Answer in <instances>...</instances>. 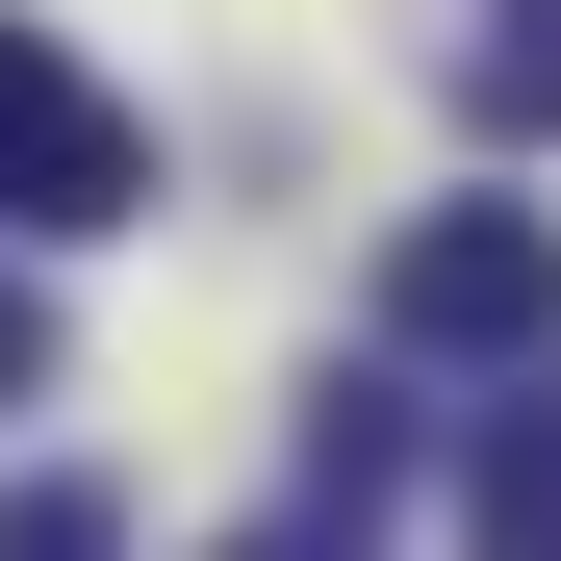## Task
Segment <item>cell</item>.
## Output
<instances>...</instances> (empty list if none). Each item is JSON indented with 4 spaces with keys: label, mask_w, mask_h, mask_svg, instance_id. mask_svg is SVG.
Masks as SVG:
<instances>
[{
    "label": "cell",
    "mask_w": 561,
    "mask_h": 561,
    "mask_svg": "<svg viewBox=\"0 0 561 561\" xmlns=\"http://www.w3.org/2000/svg\"><path fill=\"white\" fill-rule=\"evenodd\" d=\"M230 561H383V536H357V511H280V536H230Z\"/></svg>",
    "instance_id": "obj_8"
},
{
    "label": "cell",
    "mask_w": 561,
    "mask_h": 561,
    "mask_svg": "<svg viewBox=\"0 0 561 561\" xmlns=\"http://www.w3.org/2000/svg\"><path fill=\"white\" fill-rule=\"evenodd\" d=\"M0 409H51V307H26V255H0Z\"/></svg>",
    "instance_id": "obj_7"
},
{
    "label": "cell",
    "mask_w": 561,
    "mask_h": 561,
    "mask_svg": "<svg viewBox=\"0 0 561 561\" xmlns=\"http://www.w3.org/2000/svg\"><path fill=\"white\" fill-rule=\"evenodd\" d=\"M0 230H153V128L51 26H0Z\"/></svg>",
    "instance_id": "obj_2"
},
{
    "label": "cell",
    "mask_w": 561,
    "mask_h": 561,
    "mask_svg": "<svg viewBox=\"0 0 561 561\" xmlns=\"http://www.w3.org/2000/svg\"><path fill=\"white\" fill-rule=\"evenodd\" d=\"M0 561H128V511L103 485H0Z\"/></svg>",
    "instance_id": "obj_6"
},
{
    "label": "cell",
    "mask_w": 561,
    "mask_h": 561,
    "mask_svg": "<svg viewBox=\"0 0 561 561\" xmlns=\"http://www.w3.org/2000/svg\"><path fill=\"white\" fill-rule=\"evenodd\" d=\"M307 511H357V536L409 511V383H332L307 409Z\"/></svg>",
    "instance_id": "obj_5"
},
{
    "label": "cell",
    "mask_w": 561,
    "mask_h": 561,
    "mask_svg": "<svg viewBox=\"0 0 561 561\" xmlns=\"http://www.w3.org/2000/svg\"><path fill=\"white\" fill-rule=\"evenodd\" d=\"M459 561H561V357H536V409H485V459H459Z\"/></svg>",
    "instance_id": "obj_3"
},
{
    "label": "cell",
    "mask_w": 561,
    "mask_h": 561,
    "mask_svg": "<svg viewBox=\"0 0 561 561\" xmlns=\"http://www.w3.org/2000/svg\"><path fill=\"white\" fill-rule=\"evenodd\" d=\"M383 357H434V383H536V357H561V205H409Z\"/></svg>",
    "instance_id": "obj_1"
},
{
    "label": "cell",
    "mask_w": 561,
    "mask_h": 561,
    "mask_svg": "<svg viewBox=\"0 0 561 561\" xmlns=\"http://www.w3.org/2000/svg\"><path fill=\"white\" fill-rule=\"evenodd\" d=\"M459 128H485V153H561V0H485V26H459Z\"/></svg>",
    "instance_id": "obj_4"
}]
</instances>
